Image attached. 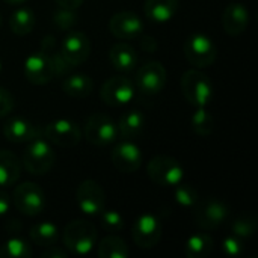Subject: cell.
Listing matches in <instances>:
<instances>
[{
  "label": "cell",
  "instance_id": "cell-16",
  "mask_svg": "<svg viewBox=\"0 0 258 258\" xmlns=\"http://www.w3.org/2000/svg\"><path fill=\"white\" fill-rule=\"evenodd\" d=\"M110 159H112L113 166L119 172L132 174L141 168L144 156H142V151L138 144H135L133 141L124 139L122 142L115 145V148L112 150Z\"/></svg>",
  "mask_w": 258,
  "mask_h": 258
},
{
  "label": "cell",
  "instance_id": "cell-22",
  "mask_svg": "<svg viewBox=\"0 0 258 258\" xmlns=\"http://www.w3.org/2000/svg\"><path fill=\"white\" fill-rule=\"evenodd\" d=\"M180 6V0H145V15L154 23H166L174 18Z\"/></svg>",
  "mask_w": 258,
  "mask_h": 258
},
{
  "label": "cell",
  "instance_id": "cell-2",
  "mask_svg": "<svg viewBox=\"0 0 258 258\" xmlns=\"http://www.w3.org/2000/svg\"><path fill=\"white\" fill-rule=\"evenodd\" d=\"M56 162V153L47 138L36 136L27 142L23 153V165L32 175H45Z\"/></svg>",
  "mask_w": 258,
  "mask_h": 258
},
{
  "label": "cell",
  "instance_id": "cell-41",
  "mask_svg": "<svg viewBox=\"0 0 258 258\" xmlns=\"http://www.w3.org/2000/svg\"><path fill=\"white\" fill-rule=\"evenodd\" d=\"M6 3H9V5H15V6H20V5H24L27 0H5Z\"/></svg>",
  "mask_w": 258,
  "mask_h": 258
},
{
  "label": "cell",
  "instance_id": "cell-37",
  "mask_svg": "<svg viewBox=\"0 0 258 258\" xmlns=\"http://www.w3.org/2000/svg\"><path fill=\"white\" fill-rule=\"evenodd\" d=\"M139 47L142 51L145 53H154L157 50V41L154 36H150V35H145V36H141L139 39Z\"/></svg>",
  "mask_w": 258,
  "mask_h": 258
},
{
  "label": "cell",
  "instance_id": "cell-27",
  "mask_svg": "<svg viewBox=\"0 0 258 258\" xmlns=\"http://www.w3.org/2000/svg\"><path fill=\"white\" fill-rule=\"evenodd\" d=\"M213 251V239L207 233L192 234L184 243V252L189 258H206Z\"/></svg>",
  "mask_w": 258,
  "mask_h": 258
},
{
  "label": "cell",
  "instance_id": "cell-6",
  "mask_svg": "<svg viewBox=\"0 0 258 258\" xmlns=\"http://www.w3.org/2000/svg\"><path fill=\"white\" fill-rule=\"evenodd\" d=\"M15 209L26 216H38L45 209V194L36 183H21L12 194Z\"/></svg>",
  "mask_w": 258,
  "mask_h": 258
},
{
  "label": "cell",
  "instance_id": "cell-33",
  "mask_svg": "<svg viewBox=\"0 0 258 258\" xmlns=\"http://www.w3.org/2000/svg\"><path fill=\"white\" fill-rule=\"evenodd\" d=\"M98 216L101 219L103 228L109 233H119L125 225L124 216L118 210H106L104 209Z\"/></svg>",
  "mask_w": 258,
  "mask_h": 258
},
{
  "label": "cell",
  "instance_id": "cell-3",
  "mask_svg": "<svg viewBox=\"0 0 258 258\" xmlns=\"http://www.w3.org/2000/svg\"><path fill=\"white\" fill-rule=\"evenodd\" d=\"M184 98L194 107H207L213 100V83L207 74L198 70H187L181 77Z\"/></svg>",
  "mask_w": 258,
  "mask_h": 258
},
{
  "label": "cell",
  "instance_id": "cell-31",
  "mask_svg": "<svg viewBox=\"0 0 258 258\" xmlns=\"http://www.w3.org/2000/svg\"><path fill=\"white\" fill-rule=\"evenodd\" d=\"M190 125H192V130L198 136L206 138L212 135L213 132V127H215L213 115L207 110V107H197L190 118Z\"/></svg>",
  "mask_w": 258,
  "mask_h": 258
},
{
  "label": "cell",
  "instance_id": "cell-28",
  "mask_svg": "<svg viewBox=\"0 0 258 258\" xmlns=\"http://www.w3.org/2000/svg\"><path fill=\"white\" fill-rule=\"evenodd\" d=\"M97 255L100 258H127V243L118 236H107L97 245Z\"/></svg>",
  "mask_w": 258,
  "mask_h": 258
},
{
  "label": "cell",
  "instance_id": "cell-42",
  "mask_svg": "<svg viewBox=\"0 0 258 258\" xmlns=\"http://www.w3.org/2000/svg\"><path fill=\"white\" fill-rule=\"evenodd\" d=\"M2 70H3V65H2V59H0V73H2Z\"/></svg>",
  "mask_w": 258,
  "mask_h": 258
},
{
  "label": "cell",
  "instance_id": "cell-13",
  "mask_svg": "<svg viewBox=\"0 0 258 258\" xmlns=\"http://www.w3.org/2000/svg\"><path fill=\"white\" fill-rule=\"evenodd\" d=\"M23 73H24V77L32 85H45L56 77L53 62L50 56L44 53L42 50L33 51L32 54L26 57L24 65H23Z\"/></svg>",
  "mask_w": 258,
  "mask_h": 258
},
{
  "label": "cell",
  "instance_id": "cell-30",
  "mask_svg": "<svg viewBox=\"0 0 258 258\" xmlns=\"http://www.w3.org/2000/svg\"><path fill=\"white\" fill-rule=\"evenodd\" d=\"M32 248L21 237H11L0 246V258H30Z\"/></svg>",
  "mask_w": 258,
  "mask_h": 258
},
{
  "label": "cell",
  "instance_id": "cell-40",
  "mask_svg": "<svg viewBox=\"0 0 258 258\" xmlns=\"http://www.w3.org/2000/svg\"><path fill=\"white\" fill-rule=\"evenodd\" d=\"M56 3H57L60 8L77 9V8H80V5L83 3V0H56Z\"/></svg>",
  "mask_w": 258,
  "mask_h": 258
},
{
  "label": "cell",
  "instance_id": "cell-4",
  "mask_svg": "<svg viewBox=\"0 0 258 258\" xmlns=\"http://www.w3.org/2000/svg\"><path fill=\"white\" fill-rule=\"evenodd\" d=\"M150 180L160 187H175L184 181L183 165L171 156H156L147 165Z\"/></svg>",
  "mask_w": 258,
  "mask_h": 258
},
{
  "label": "cell",
  "instance_id": "cell-14",
  "mask_svg": "<svg viewBox=\"0 0 258 258\" xmlns=\"http://www.w3.org/2000/svg\"><path fill=\"white\" fill-rule=\"evenodd\" d=\"M44 133L51 144H56L57 147L63 148L76 147L82 139V132L79 125L67 118H57L48 122L44 128Z\"/></svg>",
  "mask_w": 258,
  "mask_h": 258
},
{
  "label": "cell",
  "instance_id": "cell-1",
  "mask_svg": "<svg viewBox=\"0 0 258 258\" xmlns=\"http://www.w3.org/2000/svg\"><path fill=\"white\" fill-rule=\"evenodd\" d=\"M62 242L70 254L85 257L95 248L97 230L89 221L74 219L65 227L62 233Z\"/></svg>",
  "mask_w": 258,
  "mask_h": 258
},
{
  "label": "cell",
  "instance_id": "cell-5",
  "mask_svg": "<svg viewBox=\"0 0 258 258\" xmlns=\"http://www.w3.org/2000/svg\"><path fill=\"white\" fill-rule=\"evenodd\" d=\"M184 56L197 68L212 67L218 57V48L213 39L206 33H192L183 45Z\"/></svg>",
  "mask_w": 258,
  "mask_h": 258
},
{
  "label": "cell",
  "instance_id": "cell-25",
  "mask_svg": "<svg viewBox=\"0 0 258 258\" xmlns=\"http://www.w3.org/2000/svg\"><path fill=\"white\" fill-rule=\"evenodd\" d=\"M36 18L35 14L30 8L27 6H18L9 17V29L12 33L18 35V36H24L29 35L33 27H35Z\"/></svg>",
  "mask_w": 258,
  "mask_h": 258
},
{
  "label": "cell",
  "instance_id": "cell-19",
  "mask_svg": "<svg viewBox=\"0 0 258 258\" xmlns=\"http://www.w3.org/2000/svg\"><path fill=\"white\" fill-rule=\"evenodd\" d=\"M3 135L6 141L12 144H27L33 138L39 136V130L27 118L14 116L3 125Z\"/></svg>",
  "mask_w": 258,
  "mask_h": 258
},
{
  "label": "cell",
  "instance_id": "cell-9",
  "mask_svg": "<svg viewBox=\"0 0 258 258\" xmlns=\"http://www.w3.org/2000/svg\"><path fill=\"white\" fill-rule=\"evenodd\" d=\"M162 233H163V225L160 219L153 213H142L139 218H136L132 227L133 242L141 249L154 248L160 242Z\"/></svg>",
  "mask_w": 258,
  "mask_h": 258
},
{
  "label": "cell",
  "instance_id": "cell-21",
  "mask_svg": "<svg viewBox=\"0 0 258 258\" xmlns=\"http://www.w3.org/2000/svg\"><path fill=\"white\" fill-rule=\"evenodd\" d=\"M147 119L145 115L141 110H128L119 118L118 125V138H122L125 141H133L139 138L145 128Z\"/></svg>",
  "mask_w": 258,
  "mask_h": 258
},
{
  "label": "cell",
  "instance_id": "cell-10",
  "mask_svg": "<svg viewBox=\"0 0 258 258\" xmlns=\"http://www.w3.org/2000/svg\"><path fill=\"white\" fill-rule=\"evenodd\" d=\"M135 94H136V88L133 82L125 76L109 77L100 89L101 100L112 107L128 104L135 98Z\"/></svg>",
  "mask_w": 258,
  "mask_h": 258
},
{
  "label": "cell",
  "instance_id": "cell-17",
  "mask_svg": "<svg viewBox=\"0 0 258 258\" xmlns=\"http://www.w3.org/2000/svg\"><path fill=\"white\" fill-rule=\"evenodd\" d=\"M60 53L73 67L82 65L91 54V41L79 30H68L62 41Z\"/></svg>",
  "mask_w": 258,
  "mask_h": 258
},
{
  "label": "cell",
  "instance_id": "cell-24",
  "mask_svg": "<svg viewBox=\"0 0 258 258\" xmlns=\"http://www.w3.org/2000/svg\"><path fill=\"white\" fill-rule=\"evenodd\" d=\"M63 92L71 98H85L94 89V82L88 74L77 73V74H67L65 80L62 82Z\"/></svg>",
  "mask_w": 258,
  "mask_h": 258
},
{
  "label": "cell",
  "instance_id": "cell-18",
  "mask_svg": "<svg viewBox=\"0 0 258 258\" xmlns=\"http://www.w3.org/2000/svg\"><path fill=\"white\" fill-rule=\"evenodd\" d=\"M249 9L240 3V2H234L230 3L222 14V27L225 30L227 35L230 36H239L242 35L248 26H249Z\"/></svg>",
  "mask_w": 258,
  "mask_h": 258
},
{
  "label": "cell",
  "instance_id": "cell-43",
  "mask_svg": "<svg viewBox=\"0 0 258 258\" xmlns=\"http://www.w3.org/2000/svg\"><path fill=\"white\" fill-rule=\"evenodd\" d=\"M0 27H2V17H0Z\"/></svg>",
  "mask_w": 258,
  "mask_h": 258
},
{
  "label": "cell",
  "instance_id": "cell-34",
  "mask_svg": "<svg viewBox=\"0 0 258 258\" xmlns=\"http://www.w3.org/2000/svg\"><path fill=\"white\" fill-rule=\"evenodd\" d=\"M53 23L60 30H71L77 24L76 9H67L59 6V9L53 12Z\"/></svg>",
  "mask_w": 258,
  "mask_h": 258
},
{
  "label": "cell",
  "instance_id": "cell-36",
  "mask_svg": "<svg viewBox=\"0 0 258 258\" xmlns=\"http://www.w3.org/2000/svg\"><path fill=\"white\" fill-rule=\"evenodd\" d=\"M14 109V97L11 92L0 86V118L8 116Z\"/></svg>",
  "mask_w": 258,
  "mask_h": 258
},
{
  "label": "cell",
  "instance_id": "cell-20",
  "mask_svg": "<svg viewBox=\"0 0 258 258\" xmlns=\"http://www.w3.org/2000/svg\"><path fill=\"white\" fill-rule=\"evenodd\" d=\"M109 60L112 67L121 73H128L136 68L138 65V53L136 50L127 42H116L109 50Z\"/></svg>",
  "mask_w": 258,
  "mask_h": 258
},
{
  "label": "cell",
  "instance_id": "cell-35",
  "mask_svg": "<svg viewBox=\"0 0 258 258\" xmlns=\"http://www.w3.org/2000/svg\"><path fill=\"white\" fill-rule=\"evenodd\" d=\"M243 240L236 237L234 234L227 236L222 242V252L224 255L228 258H239L243 254Z\"/></svg>",
  "mask_w": 258,
  "mask_h": 258
},
{
  "label": "cell",
  "instance_id": "cell-23",
  "mask_svg": "<svg viewBox=\"0 0 258 258\" xmlns=\"http://www.w3.org/2000/svg\"><path fill=\"white\" fill-rule=\"evenodd\" d=\"M21 175L18 157L6 150H0V187L14 186Z\"/></svg>",
  "mask_w": 258,
  "mask_h": 258
},
{
  "label": "cell",
  "instance_id": "cell-29",
  "mask_svg": "<svg viewBox=\"0 0 258 258\" xmlns=\"http://www.w3.org/2000/svg\"><path fill=\"white\" fill-rule=\"evenodd\" d=\"M258 230V218L254 213H243L237 216L231 225V231L236 237L246 240L252 239Z\"/></svg>",
  "mask_w": 258,
  "mask_h": 258
},
{
  "label": "cell",
  "instance_id": "cell-12",
  "mask_svg": "<svg viewBox=\"0 0 258 258\" xmlns=\"http://www.w3.org/2000/svg\"><path fill=\"white\" fill-rule=\"evenodd\" d=\"M166 79H168V73L163 63L153 60L144 63L138 70L135 82L139 92L145 95H156L165 88Z\"/></svg>",
  "mask_w": 258,
  "mask_h": 258
},
{
  "label": "cell",
  "instance_id": "cell-8",
  "mask_svg": "<svg viewBox=\"0 0 258 258\" xmlns=\"http://www.w3.org/2000/svg\"><path fill=\"white\" fill-rule=\"evenodd\" d=\"M192 210L197 225L203 230H216L230 218V207L224 201L215 198L206 201L200 200Z\"/></svg>",
  "mask_w": 258,
  "mask_h": 258
},
{
  "label": "cell",
  "instance_id": "cell-26",
  "mask_svg": "<svg viewBox=\"0 0 258 258\" xmlns=\"http://www.w3.org/2000/svg\"><path fill=\"white\" fill-rule=\"evenodd\" d=\"M29 236L35 245L42 246V248H48V246H53L57 243L59 230L53 222L44 221V222H38V224L32 225Z\"/></svg>",
  "mask_w": 258,
  "mask_h": 258
},
{
  "label": "cell",
  "instance_id": "cell-39",
  "mask_svg": "<svg viewBox=\"0 0 258 258\" xmlns=\"http://www.w3.org/2000/svg\"><path fill=\"white\" fill-rule=\"evenodd\" d=\"M11 209V198L5 190H0V218H3Z\"/></svg>",
  "mask_w": 258,
  "mask_h": 258
},
{
  "label": "cell",
  "instance_id": "cell-15",
  "mask_svg": "<svg viewBox=\"0 0 258 258\" xmlns=\"http://www.w3.org/2000/svg\"><path fill=\"white\" fill-rule=\"evenodd\" d=\"M109 30L118 39H122V41L135 39V38L142 35L144 21L136 12L121 11V12H116L110 17Z\"/></svg>",
  "mask_w": 258,
  "mask_h": 258
},
{
  "label": "cell",
  "instance_id": "cell-38",
  "mask_svg": "<svg viewBox=\"0 0 258 258\" xmlns=\"http://www.w3.org/2000/svg\"><path fill=\"white\" fill-rule=\"evenodd\" d=\"M42 257L45 258H65L67 257V251L53 245V246H48L44 252H42Z\"/></svg>",
  "mask_w": 258,
  "mask_h": 258
},
{
  "label": "cell",
  "instance_id": "cell-11",
  "mask_svg": "<svg viewBox=\"0 0 258 258\" xmlns=\"http://www.w3.org/2000/svg\"><path fill=\"white\" fill-rule=\"evenodd\" d=\"M76 203L82 213L98 216L106 207L104 189L94 180H83L76 190Z\"/></svg>",
  "mask_w": 258,
  "mask_h": 258
},
{
  "label": "cell",
  "instance_id": "cell-32",
  "mask_svg": "<svg viewBox=\"0 0 258 258\" xmlns=\"http://www.w3.org/2000/svg\"><path fill=\"white\" fill-rule=\"evenodd\" d=\"M174 198H175V203L180 207H183V209H194L198 204V201H200V194H198V190L194 186L181 181L180 184H177L174 187Z\"/></svg>",
  "mask_w": 258,
  "mask_h": 258
},
{
  "label": "cell",
  "instance_id": "cell-7",
  "mask_svg": "<svg viewBox=\"0 0 258 258\" xmlns=\"http://www.w3.org/2000/svg\"><path fill=\"white\" fill-rule=\"evenodd\" d=\"M83 135L92 145L107 147L118 139V125L110 116L104 113H94L86 119Z\"/></svg>",
  "mask_w": 258,
  "mask_h": 258
}]
</instances>
